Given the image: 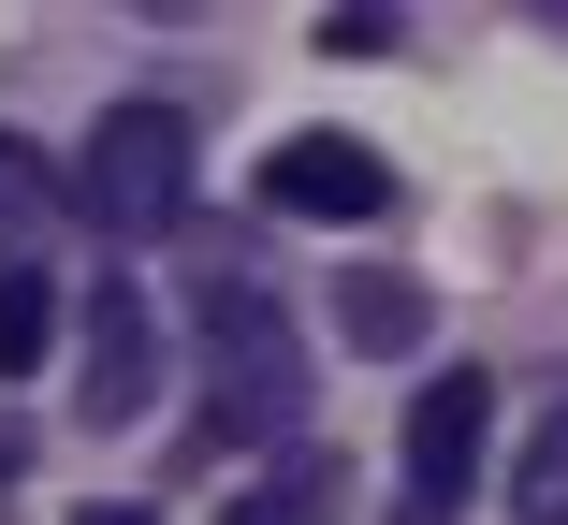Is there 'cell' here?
Segmentation results:
<instances>
[{
  "label": "cell",
  "instance_id": "6da1fadb",
  "mask_svg": "<svg viewBox=\"0 0 568 525\" xmlns=\"http://www.w3.org/2000/svg\"><path fill=\"white\" fill-rule=\"evenodd\" d=\"M73 220H102L118 249H146V234L190 220V118L175 102H102V132L73 161Z\"/></svg>",
  "mask_w": 568,
  "mask_h": 525
},
{
  "label": "cell",
  "instance_id": "7a4b0ae2",
  "mask_svg": "<svg viewBox=\"0 0 568 525\" xmlns=\"http://www.w3.org/2000/svg\"><path fill=\"white\" fill-rule=\"evenodd\" d=\"M204 365H219V453L234 438H292V408H306V351L277 322V292L263 277H204Z\"/></svg>",
  "mask_w": 568,
  "mask_h": 525
},
{
  "label": "cell",
  "instance_id": "3957f363",
  "mask_svg": "<svg viewBox=\"0 0 568 525\" xmlns=\"http://www.w3.org/2000/svg\"><path fill=\"white\" fill-rule=\"evenodd\" d=\"M481 453H496V380H481V365L423 380V394H408V496H394V525H452L467 482H481Z\"/></svg>",
  "mask_w": 568,
  "mask_h": 525
},
{
  "label": "cell",
  "instance_id": "277c9868",
  "mask_svg": "<svg viewBox=\"0 0 568 525\" xmlns=\"http://www.w3.org/2000/svg\"><path fill=\"white\" fill-rule=\"evenodd\" d=\"M263 204H277V220H379V204H394V161L365 132H292L263 161Z\"/></svg>",
  "mask_w": 568,
  "mask_h": 525
},
{
  "label": "cell",
  "instance_id": "5b68a950",
  "mask_svg": "<svg viewBox=\"0 0 568 525\" xmlns=\"http://www.w3.org/2000/svg\"><path fill=\"white\" fill-rule=\"evenodd\" d=\"M146 394H161V322L132 277H102L88 292V424H132Z\"/></svg>",
  "mask_w": 568,
  "mask_h": 525
},
{
  "label": "cell",
  "instance_id": "8992f818",
  "mask_svg": "<svg viewBox=\"0 0 568 525\" xmlns=\"http://www.w3.org/2000/svg\"><path fill=\"white\" fill-rule=\"evenodd\" d=\"M423 277H394V263H365V277H335V336L351 351H423Z\"/></svg>",
  "mask_w": 568,
  "mask_h": 525
},
{
  "label": "cell",
  "instance_id": "52a82bcc",
  "mask_svg": "<svg viewBox=\"0 0 568 525\" xmlns=\"http://www.w3.org/2000/svg\"><path fill=\"white\" fill-rule=\"evenodd\" d=\"M59 204H73V190H59V161H44V147H16V132H0V263H30V234L59 220Z\"/></svg>",
  "mask_w": 568,
  "mask_h": 525
},
{
  "label": "cell",
  "instance_id": "ba28073f",
  "mask_svg": "<svg viewBox=\"0 0 568 525\" xmlns=\"http://www.w3.org/2000/svg\"><path fill=\"white\" fill-rule=\"evenodd\" d=\"M59 351V277L44 263H0V380H30Z\"/></svg>",
  "mask_w": 568,
  "mask_h": 525
},
{
  "label": "cell",
  "instance_id": "9c48e42d",
  "mask_svg": "<svg viewBox=\"0 0 568 525\" xmlns=\"http://www.w3.org/2000/svg\"><path fill=\"white\" fill-rule=\"evenodd\" d=\"M510 525H568V394L539 408V438H525V467H510Z\"/></svg>",
  "mask_w": 568,
  "mask_h": 525
},
{
  "label": "cell",
  "instance_id": "30bf717a",
  "mask_svg": "<svg viewBox=\"0 0 568 525\" xmlns=\"http://www.w3.org/2000/svg\"><path fill=\"white\" fill-rule=\"evenodd\" d=\"M306 511H321V467H292L277 496H234V511H219V525H306Z\"/></svg>",
  "mask_w": 568,
  "mask_h": 525
},
{
  "label": "cell",
  "instance_id": "8fae6325",
  "mask_svg": "<svg viewBox=\"0 0 568 525\" xmlns=\"http://www.w3.org/2000/svg\"><path fill=\"white\" fill-rule=\"evenodd\" d=\"M73 525H146V511H132V496H102V511H73Z\"/></svg>",
  "mask_w": 568,
  "mask_h": 525
},
{
  "label": "cell",
  "instance_id": "7c38bea8",
  "mask_svg": "<svg viewBox=\"0 0 568 525\" xmlns=\"http://www.w3.org/2000/svg\"><path fill=\"white\" fill-rule=\"evenodd\" d=\"M525 16H539V30H568V0H525Z\"/></svg>",
  "mask_w": 568,
  "mask_h": 525
},
{
  "label": "cell",
  "instance_id": "4fadbf2b",
  "mask_svg": "<svg viewBox=\"0 0 568 525\" xmlns=\"http://www.w3.org/2000/svg\"><path fill=\"white\" fill-rule=\"evenodd\" d=\"M132 16H190V0H132Z\"/></svg>",
  "mask_w": 568,
  "mask_h": 525
}]
</instances>
